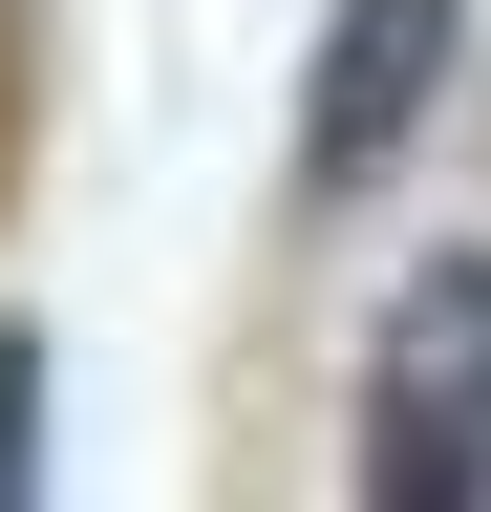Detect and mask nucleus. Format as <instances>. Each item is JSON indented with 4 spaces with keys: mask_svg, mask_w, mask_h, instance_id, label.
Here are the masks:
<instances>
[{
    "mask_svg": "<svg viewBox=\"0 0 491 512\" xmlns=\"http://www.w3.org/2000/svg\"><path fill=\"white\" fill-rule=\"evenodd\" d=\"M342 491H363V512H491V235H449V256L385 278Z\"/></svg>",
    "mask_w": 491,
    "mask_h": 512,
    "instance_id": "nucleus-1",
    "label": "nucleus"
},
{
    "mask_svg": "<svg viewBox=\"0 0 491 512\" xmlns=\"http://www.w3.org/2000/svg\"><path fill=\"white\" fill-rule=\"evenodd\" d=\"M0 192H22V22H0Z\"/></svg>",
    "mask_w": 491,
    "mask_h": 512,
    "instance_id": "nucleus-4",
    "label": "nucleus"
},
{
    "mask_svg": "<svg viewBox=\"0 0 491 512\" xmlns=\"http://www.w3.org/2000/svg\"><path fill=\"white\" fill-rule=\"evenodd\" d=\"M43 384H65V342L0 299V512H43Z\"/></svg>",
    "mask_w": 491,
    "mask_h": 512,
    "instance_id": "nucleus-3",
    "label": "nucleus"
},
{
    "mask_svg": "<svg viewBox=\"0 0 491 512\" xmlns=\"http://www.w3.org/2000/svg\"><path fill=\"white\" fill-rule=\"evenodd\" d=\"M449 86H470V0H321V43H299V128H278V214H299V235L363 214V192L449 128Z\"/></svg>",
    "mask_w": 491,
    "mask_h": 512,
    "instance_id": "nucleus-2",
    "label": "nucleus"
}]
</instances>
